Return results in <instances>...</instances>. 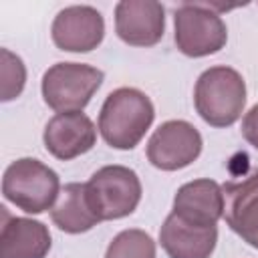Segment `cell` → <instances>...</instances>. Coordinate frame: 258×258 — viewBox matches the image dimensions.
<instances>
[{"mask_svg": "<svg viewBox=\"0 0 258 258\" xmlns=\"http://www.w3.org/2000/svg\"><path fill=\"white\" fill-rule=\"evenodd\" d=\"M58 194V173L34 157L12 161L2 175V196L26 214H42L50 210Z\"/></svg>", "mask_w": 258, "mask_h": 258, "instance_id": "3957f363", "label": "cell"}, {"mask_svg": "<svg viewBox=\"0 0 258 258\" xmlns=\"http://www.w3.org/2000/svg\"><path fill=\"white\" fill-rule=\"evenodd\" d=\"M204 147L200 131L183 119L161 123L147 141V159L161 171H177L191 165Z\"/></svg>", "mask_w": 258, "mask_h": 258, "instance_id": "52a82bcc", "label": "cell"}, {"mask_svg": "<svg viewBox=\"0 0 258 258\" xmlns=\"http://www.w3.org/2000/svg\"><path fill=\"white\" fill-rule=\"evenodd\" d=\"M0 258H46L52 238L48 228L32 218H16L2 206Z\"/></svg>", "mask_w": 258, "mask_h": 258, "instance_id": "4fadbf2b", "label": "cell"}, {"mask_svg": "<svg viewBox=\"0 0 258 258\" xmlns=\"http://www.w3.org/2000/svg\"><path fill=\"white\" fill-rule=\"evenodd\" d=\"M105 73L85 62H56L42 75L44 103L56 113L83 111L99 91Z\"/></svg>", "mask_w": 258, "mask_h": 258, "instance_id": "8992f818", "label": "cell"}, {"mask_svg": "<svg viewBox=\"0 0 258 258\" xmlns=\"http://www.w3.org/2000/svg\"><path fill=\"white\" fill-rule=\"evenodd\" d=\"M42 141L52 157L60 161H71L95 147L97 127L83 111L56 113L46 123Z\"/></svg>", "mask_w": 258, "mask_h": 258, "instance_id": "30bf717a", "label": "cell"}, {"mask_svg": "<svg viewBox=\"0 0 258 258\" xmlns=\"http://www.w3.org/2000/svg\"><path fill=\"white\" fill-rule=\"evenodd\" d=\"M105 258H155V242L145 230L129 228L109 242Z\"/></svg>", "mask_w": 258, "mask_h": 258, "instance_id": "2e32d148", "label": "cell"}, {"mask_svg": "<svg viewBox=\"0 0 258 258\" xmlns=\"http://www.w3.org/2000/svg\"><path fill=\"white\" fill-rule=\"evenodd\" d=\"M173 40L181 54L202 58L226 46L228 28L208 2H183L173 12Z\"/></svg>", "mask_w": 258, "mask_h": 258, "instance_id": "5b68a950", "label": "cell"}, {"mask_svg": "<svg viewBox=\"0 0 258 258\" xmlns=\"http://www.w3.org/2000/svg\"><path fill=\"white\" fill-rule=\"evenodd\" d=\"M50 220L58 230L67 234L89 232L101 222L89 206L85 183H77V181L67 183L60 189L54 206L50 208Z\"/></svg>", "mask_w": 258, "mask_h": 258, "instance_id": "9a60e30c", "label": "cell"}, {"mask_svg": "<svg viewBox=\"0 0 258 258\" xmlns=\"http://www.w3.org/2000/svg\"><path fill=\"white\" fill-rule=\"evenodd\" d=\"M155 119L151 99L135 87L111 91L99 111V133L113 149H133Z\"/></svg>", "mask_w": 258, "mask_h": 258, "instance_id": "6da1fadb", "label": "cell"}, {"mask_svg": "<svg viewBox=\"0 0 258 258\" xmlns=\"http://www.w3.org/2000/svg\"><path fill=\"white\" fill-rule=\"evenodd\" d=\"M194 105L208 125L218 129L234 125L246 105L244 77L232 67L220 64L206 69L196 81Z\"/></svg>", "mask_w": 258, "mask_h": 258, "instance_id": "7a4b0ae2", "label": "cell"}, {"mask_svg": "<svg viewBox=\"0 0 258 258\" xmlns=\"http://www.w3.org/2000/svg\"><path fill=\"white\" fill-rule=\"evenodd\" d=\"M242 135L258 151V103L244 115V119H242Z\"/></svg>", "mask_w": 258, "mask_h": 258, "instance_id": "ac0fdd59", "label": "cell"}, {"mask_svg": "<svg viewBox=\"0 0 258 258\" xmlns=\"http://www.w3.org/2000/svg\"><path fill=\"white\" fill-rule=\"evenodd\" d=\"M218 228H202L169 214L159 228V244L169 258H210L216 250Z\"/></svg>", "mask_w": 258, "mask_h": 258, "instance_id": "5bb4252c", "label": "cell"}, {"mask_svg": "<svg viewBox=\"0 0 258 258\" xmlns=\"http://www.w3.org/2000/svg\"><path fill=\"white\" fill-rule=\"evenodd\" d=\"M171 214L194 226H202V228L216 226L218 220L224 216L222 185L210 177L183 183L175 191Z\"/></svg>", "mask_w": 258, "mask_h": 258, "instance_id": "7c38bea8", "label": "cell"}, {"mask_svg": "<svg viewBox=\"0 0 258 258\" xmlns=\"http://www.w3.org/2000/svg\"><path fill=\"white\" fill-rule=\"evenodd\" d=\"M222 189L226 224L258 250V169H252L240 181H226Z\"/></svg>", "mask_w": 258, "mask_h": 258, "instance_id": "8fae6325", "label": "cell"}, {"mask_svg": "<svg viewBox=\"0 0 258 258\" xmlns=\"http://www.w3.org/2000/svg\"><path fill=\"white\" fill-rule=\"evenodd\" d=\"M2 64H0V79H2V89H0V101L8 103L16 97H20L24 85H26V67L18 54H14L8 48L0 50Z\"/></svg>", "mask_w": 258, "mask_h": 258, "instance_id": "e0dca14e", "label": "cell"}, {"mask_svg": "<svg viewBox=\"0 0 258 258\" xmlns=\"http://www.w3.org/2000/svg\"><path fill=\"white\" fill-rule=\"evenodd\" d=\"M93 214L101 220H119L133 214L141 202V179L127 165H105L85 183Z\"/></svg>", "mask_w": 258, "mask_h": 258, "instance_id": "277c9868", "label": "cell"}, {"mask_svg": "<svg viewBox=\"0 0 258 258\" xmlns=\"http://www.w3.org/2000/svg\"><path fill=\"white\" fill-rule=\"evenodd\" d=\"M50 36L56 48L67 52H91L103 42L105 20L103 14L87 4L62 8L50 26Z\"/></svg>", "mask_w": 258, "mask_h": 258, "instance_id": "ba28073f", "label": "cell"}, {"mask_svg": "<svg viewBox=\"0 0 258 258\" xmlns=\"http://www.w3.org/2000/svg\"><path fill=\"white\" fill-rule=\"evenodd\" d=\"M115 32L129 46H155L165 32V8L155 0H121L115 6Z\"/></svg>", "mask_w": 258, "mask_h": 258, "instance_id": "9c48e42d", "label": "cell"}]
</instances>
